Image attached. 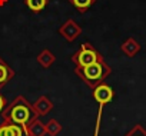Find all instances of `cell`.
Returning a JSON list of instances; mask_svg holds the SVG:
<instances>
[{"mask_svg": "<svg viewBox=\"0 0 146 136\" xmlns=\"http://www.w3.org/2000/svg\"><path fill=\"white\" fill-rule=\"evenodd\" d=\"M113 96H115V93H113L112 88L108 86V85H105V83H100V85H98L96 88H93V98H95V100L99 102L100 105L109 103V102L113 99Z\"/></svg>", "mask_w": 146, "mask_h": 136, "instance_id": "5b68a950", "label": "cell"}, {"mask_svg": "<svg viewBox=\"0 0 146 136\" xmlns=\"http://www.w3.org/2000/svg\"><path fill=\"white\" fill-rule=\"evenodd\" d=\"M0 136H29V132L26 126L12 122H3L0 125Z\"/></svg>", "mask_w": 146, "mask_h": 136, "instance_id": "277c9868", "label": "cell"}, {"mask_svg": "<svg viewBox=\"0 0 146 136\" xmlns=\"http://www.w3.org/2000/svg\"><path fill=\"white\" fill-rule=\"evenodd\" d=\"M69 2L76 9H79L80 12H85V10H88L95 3V0H69Z\"/></svg>", "mask_w": 146, "mask_h": 136, "instance_id": "9c48e42d", "label": "cell"}, {"mask_svg": "<svg viewBox=\"0 0 146 136\" xmlns=\"http://www.w3.org/2000/svg\"><path fill=\"white\" fill-rule=\"evenodd\" d=\"M27 6L30 7V10L33 12H40L46 7L47 5V0H26Z\"/></svg>", "mask_w": 146, "mask_h": 136, "instance_id": "30bf717a", "label": "cell"}, {"mask_svg": "<svg viewBox=\"0 0 146 136\" xmlns=\"http://www.w3.org/2000/svg\"><path fill=\"white\" fill-rule=\"evenodd\" d=\"M15 76V72L10 69V66L0 59V89H2L9 80H12V78Z\"/></svg>", "mask_w": 146, "mask_h": 136, "instance_id": "8992f818", "label": "cell"}, {"mask_svg": "<svg viewBox=\"0 0 146 136\" xmlns=\"http://www.w3.org/2000/svg\"><path fill=\"white\" fill-rule=\"evenodd\" d=\"M27 132H29V136H44L46 135V126L36 119L35 122H32L27 126Z\"/></svg>", "mask_w": 146, "mask_h": 136, "instance_id": "52a82bcc", "label": "cell"}, {"mask_svg": "<svg viewBox=\"0 0 146 136\" xmlns=\"http://www.w3.org/2000/svg\"><path fill=\"white\" fill-rule=\"evenodd\" d=\"M137 50H139V44H137L135 40H127V42L123 44V52L127 53L129 56H133Z\"/></svg>", "mask_w": 146, "mask_h": 136, "instance_id": "8fae6325", "label": "cell"}, {"mask_svg": "<svg viewBox=\"0 0 146 136\" xmlns=\"http://www.w3.org/2000/svg\"><path fill=\"white\" fill-rule=\"evenodd\" d=\"M73 60L76 62L78 66H88L98 60H102V56L90 44H83L78 53L73 54Z\"/></svg>", "mask_w": 146, "mask_h": 136, "instance_id": "3957f363", "label": "cell"}, {"mask_svg": "<svg viewBox=\"0 0 146 136\" xmlns=\"http://www.w3.org/2000/svg\"><path fill=\"white\" fill-rule=\"evenodd\" d=\"M33 107H35V110L37 112V115L40 116V115H46V113L52 109V103H50V100H49L47 98H40V99L33 105Z\"/></svg>", "mask_w": 146, "mask_h": 136, "instance_id": "ba28073f", "label": "cell"}, {"mask_svg": "<svg viewBox=\"0 0 146 136\" xmlns=\"http://www.w3.org/2000/svg\"><path fill=\"white\" fill-rule=\"evenodd\" d=\"M60 130H62V126H60L56 120H53V119L46 125V133H49L50 136H56Z\"/></svg>", "mask_w": 146, "mask_h": 136, "instance_id": "7c38bea8", "label": "cell"}, {"mask_svg": "<svg viewBox=\"0 0 146 136\" xmlns=\"http://www.w3.org/2000/svg\"><path fill=\"white\" fill-rule=\"evenodd\" d=\"M6 103H7V102H6V99H5V96H2V95H0V113H2V112L5 110V107L7 106Z\"/></svg>", "mask_w": 146, "mask_h": 136, "instance_id": "5bb4252c", "label": "cell"}, {"mask_svg": "<svg viewBox=\"0 0 146 136\" xmlns=\"http://www.w3.org/2000/svg\"><path fill=\"white\" fill-rule=\"evenodd\" d=\"M2 116H3L5 122L17 123V125L27 127L32 122H35L37 119L39 115L35 110L33 105H30L26 98L17 96L12 103H9L5 107V110L2 112Z\"/></svg>", "mask_w": 146, "mask_h": 136, "instance_id": "6da1fadb", "label": "cell"}, {"mask_svg": "<svg viewBox=\"0 0 146 136\" xmlns=\"http://www.w3.org/2000/svg\"><path fill=\"white\" fill-rule=\"evenodd\" d=\"M125 136H146V129L142 125H135Z\"/></svg>", "mask_w": 146, "mask_h": 136, "instance_id": "4fadbf2b", "label": "cell"}, {"mask_svg": "<svg viewBox=\"0 0 146 136\" xmlns=\"http://www.w3.org/2000/svg\"><path fill=\"white\" fill-rule=\"evenodd\" d=\"M110 67L105 63V60H98L92 64L88 66H78L76 67V75L89 86V88H96L98 85L103 83V80L109 76Z\"/></svg>", "mask_w": 146, "mask_h": 136, "instance_id": "7a4b0ae2", "label": "cell"}]
</instances>
